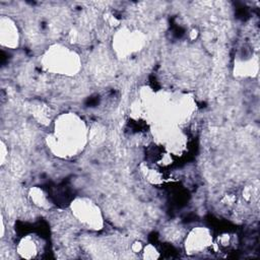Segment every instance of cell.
Masks as SVG:
<instances>
[{
	"label": "cell",
	"instance_id": "8992f818",
	"mask_svg": "<svg viewBox=\"0 0 260 260\" xmlns=\"http://www.w3.org/2000/svg\"><path fill=\"white\" fill-rule=\"evenodd\" d=\"M0 43L2 47L8 49H15L19 44L18 27L8 16H2L0 19Z\"/></svg>",
	"mask_w": 260,
	"mask_h": 260
},
{
	"label": "cell",
	"instance_id": "52a82bcc",
	"mask_svg": "<svg viewBox=\"0 0 260 260\" xmlns=\"http://www.w3.org/2000/svg\"><path fill=\"white\" fill-rule=\"evenodd\" d=\"M39 251L40 243L32 235H27L21 238L16 247V252L18 255L25 259L36 258Z\"/></svg>",
	"mask_w": 260,
	"mask_h": 260
},
{
	"label": "cell",
	"instance_id": "9c48e42d",
	"mask_svg": "<svg viewBox=\"0 0 260 260\" xmlns=\"http://www.w3.org/2000/svg\"><path fill=\"white\" fill-rule=\"evenodd\" d=\"M31 112L34 118L43 124H50L51 122V110L50 108L43 104V103H38L37 105H32L31 107Z\"/></svg>",
	"mask_w": 260,
	"mask_h": 260
},
{
	"label": "cell",
	"instance_id": "7a4b0ae2",
	"mask_svg": "<svg viewBox=\"0 0 260 260\" xmlns=\"http://www.w3.org/2000/svg\"><path fill=\"white\" fill-rule=\"evenodd\" d=\"M42 65L48 72L64 76H74L81 69L79 55L61 44L48 48L42 57Z\"/></svg>",
	"mask_w": 260,
	"mask_h": 260
},
{
	"label": "cell",
	"instance_id": "2e32d148",
	"mask_svg": "<svg viewBox=\"0 0 260 260\" xmlns=\"http://www.w3.org/2000/svg\"><path fill=\"white\" fill-rule=\"evenodd\" d=\"M4 234H5V224H4V218H3V215L1 214V238L4 237Z\"/></svg>",
	"mask_w": 260,
	"mask_h": 260
},
{
	"label": "cell",
	"instance_id": "8fae6325",
	"mask_svg": "<svg viewBox=\"0 0 260 260\" xmlns=\"http://www.w3.org/2000/svg\"><path fill=\"white\" fill-rule=\"evenodd\" d=\"M259 195V188H258V181L248 185L243 190V197L247 202H254L258 200Z\"/></svg>",
	"mask_w": 260,
	"mask_h": 260
},
{
	"label": "cell",
	"instance_id": "ba28073f",
	"mask_svg": "<svg viewBox=\"0 0 260 260\" xmlns=\"http://www.w3.org/2000/svg\"><path fill=\"white\" fill-rule=\"evenodd\" d=\"M29 201L39 208L49 209L51 202L49 200L48 194L40 187H31L27 193Z\"/></svg>",
	"mask_w": 260,
	"mask_h": 260
},
{
	"label": "cell",
	"instance_id": "30bf717a",
	"mask_svg": "<svg viewBox=\"0 0 260 260\" xmlns=\"http://www.w3.org/2000/svg\"><path fill=\"white\" fill-rule=\"evenodd\" d=\"M141 172L143 177L152 185H158L164 182V175L156 169L143 164L141 166Z\"/></svg>",
	"mask_w": 260,
	"mask_h": 260
},
{
	"label": "cell",
	"instance_id": "3957f363",
	"mask_svg": "<svg viewBox=\"0 0 260 260\" xmlns=\"http://www.w3.org/2000/svg\"><path fill=\"white\" fill-rule=\"evenodd\" d=\"M70 211L75 220L90 231H100L104 226V217L99 205L87 197H76L70 203Z\"/></svg>",
	"mask_w": 260,
	"mask_h": 260
},
{
	"label": "cell",
	"instance_id": "7c38bea8",
	"mask_svg": "<svg viewBox=\"0 0 260 260\" xmlns=\"http://www.w3.org/2000/svg\"><path fill=\"white\" fill-rule=\"evenodd\" d=\"M141 257L143 259H157L159 257V252L155 246L152 244H147L141 251Z\"/></svg>",
	"mask_w": 260,
	"mask_h": 260
},
{
	"label": "cell",
	"instance_id": "9a60e30c",
	"mask_svg": "<svg viewBox=\"0 0 260 260\" xmlns=\"http://www.w3.org/2000/svg\"><path fill=\"white\" fill-rule=\"evenodd\" d=\"M143 247L144 246L142 245V243L140 241H134L131 245V251L133 253H141Z\"/></svg>",
	"mask_w": 260,
	"mask_h": 260
},
{
	"label": "cell",
	"instance_id": "4fadbf2b",
	"mask_svg": "<svg viewBox=\"0 0 260 260\" xmlns=\"http://www.w3.org/2000/svg\"><path fill=\"white\" fill-rule=\"evenodd\" d=\"M216 244L218 246V248H226L232 244V237L230 234L224 233L221 234L220 236H218L217 240H216Z\"/></svg>",
	"mask_w": 260,
	"mask_h": 260
},
{
	"label": "cell",
	"instance_id": "5bb4252c",
	"mask_svg": "<svg viewBox=\"0 0 260 260\" xmlns=\"http://www.w3.org/2000/svg\"><path fill=\"white\" fill-rule=\"evenodd\" d=\"M7 154H8V149L6 148L5 142L3 140H1V166H3L5 164Z\"/></svg>",
	"mask_w": 260,
	"mask_h": 260
},
{
	"label": "cell",
	"instance_id": "277c9868",
	"mask_svg": "<svg viewBox=\"0 0 260 260\" xmlns=\"http://www.w3.org/2000/svg\"><path fill=\"white\" fill-rule=\"evenodd\" d=\"M214 245L211 231L206 226H195L186 235L183 246L189 256H198L209 252Z\"/></svg>",
	"mask_w": 260,
	"mask_h": 260
},
{
	"label": "cell",
	"instance_id": "5b68a950",
	"mask_svg": "<svg viewBox=\"0 0 260 260\" xmlns=\"http://www.w3.org/2000/svg\"><path fill=\"white\" fill-rule=\"evenodd\" d=\"M144 43V36L138 30L121 28L113 39V48L118 56L125 58L139 51Z\"/></svg>",
	"mask_w": 260,
	"mask_h": 260
},
{
	"label": "cell",
	"instance_id": "6da1fadb",
	"mask_svg": "<svg viewBox=\"0 0 260 260\" xmlns=\"http://www.w3.org/2000/svg\"><path fill=\"white\" fill-rule=\"evenodd\" d=\"M88 130L85 122L74 113H63L54 120L53 132L47 143L57 156L68 158L78 155L87 142Z\"/></svg>",
	"mask_w": 260,
	"mask_h": 260
}]
</instances>
